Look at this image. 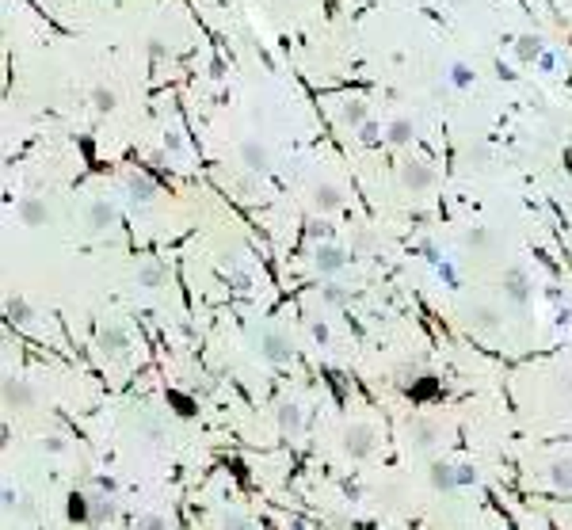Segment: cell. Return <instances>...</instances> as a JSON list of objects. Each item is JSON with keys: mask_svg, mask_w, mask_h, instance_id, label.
Returning a JSON list of instances; mask_svg holds the SVG:
<instances>
[{"mask_svg": "<svg viewBox=\"0 0 572 530\" xmlns=\"http://www.w3.org/2000/svg\"><path fill=\"white\" fill-rule=\"evenodd\" d=\"M340 447H343V454H348V458H355V462L370 458V454H374V428H367V423H351V428H343Z\"/></svg>", "mask_w": 572, "mask_h": 530, "instance_id": "cell-1", "label": "cell"}, {"mask_svg": "<svg viewBox=\"0 0 572 530\" xmlns=\"http://www.w3.org/2000/svg\"><path fill=\"white\" fill-rule=\"evenodd\" d=\"M260 355L267 359V363H290V359H294V344H290V339L283 336V332H267L260 336Z\"/></svg>", "mask_w": 572, "mask_h": 530, "instance_id": "cell-2", "label": "cell"}, {"mask_svg": "<svg viewBox=\"0 0 572 530\" xmlns=\"http://www.w3.org/2000/svg\"><path fill=\"white\" fill-rule=\"evenodd\" d=\"M401 183H405L412 195H420L435 183V172H431L424 160H405V164H401Z\"/></svg>", "mask_w": 572, "mask_h": 530, "instance_id": "cell-3", "label": "cell"}, {"mask_svg": "<svg viewBox=\"0 0 572 530\" xmlns=\"http://www.w3.org/2000/svg\"><path fill=\"white\" fill-rule=\"evenodd\" d=\"M35 404V390L23 378H4V409H31Z\"/></svg>", "mask_w": 572, "mask_h": 530, "instance_id": "cell-4", "label": "cell"}, {"mask_svg": "<svg viewBox=\"0 0 572 530\" xmlns=\"http://www.w3.org/2000/svg\"><path fill=\"white\" fill-rule=\"evenodd\" d=\"M99 347H103V355L123 359V355H126V347H130L126 328H123V325H103V332H99Z\"/></svg>", "mask_w": 572, "mask_h": 530, "instance_id": "cell-5", "label": "cell"}, {"mask_svg": "<svg viewBox=\"0 0 572 530\" xmlns=\"http://www.w3.org/2000/svg\"><path fill=\"white\" fill-rule=\"evenodd\" d=\"M313 267L321 271V275H336V271L348 267V252L336 248V244H324V248H317V255H313Z\"/></svg>", "mask_w": 572, "mask_h": 530, "instance_id": "cell-6", "label": "cell"}, {"mask_svg": "<svg viewBox=\"0 0 572 530\" xmlns=\"http://www.w3.org/2000/svg\"><path fill=\"white\" fill-rule=\"evenodd\" d=\"M465 325H470L473 332H485V336H489V332H496V328L504 325V317L496 313L492 306H473L470 313H465Z\"/></svg>", "mask_w": 572, "mask_h": 530, "instance_id": "cell-7", "label": "cell"}, {"mask_svg": "<svg viewBox=\"0 0 572 530\" xmlns=\"http://www.w3.org/2000/svg\"><path fill=\"white\" fill-rule=\"evenodd\" d=\"M340 206H343L340 187H332V183H317L313 187V210L317 214H336Z\"/></svg>", "mask_w": 572, "mask_h": 530, "instance_id": "cell-8", "label": "cell"}, {"mask_svg": "<svg viewBox=\"0 0 572 530\" xmlns=\"http://www.w3.org/2000/svg\"><path fill=\"white\" fill-rule=\"evenodd\" d=\"M241 164H245L248 172H267V149L260 145L256 138L241 141Z\"/></svg>", "mask_w": 572, "mask_h": 530, "instance_id": "cell-9", "label": "cell"}, {"mask_svg": "<svg viewBox=\"0 0 572 530\" xmlns=\"http://www.w3.org/2000/svg\"><path fill=\"white\" fill-rule=\"evenodd\" d=\"M20 222L31 225V229H39V225L50 222V210H46L42 198H23V203H20Z\"/></svg>", "mask_w": 572, "mask_h": 530, "instance_id": "cell-10", "label": "cell"}, {"mask_svg": "<svg viewBox=\"0 0 572 530\" xmlns=\"http://www.w3.org/2000/svg\"><path fill=\"white\" fill-rule=\"evenodd\" d=\"M504 287H508V298L515 301V306H523V301L530 298V279H527V271H523V267H511L508 279H504Z\"/></svg>", "mask_w": 572, "mask_h": 530, "instance_id": "cell-11", "label": "cell"}, {"mask_svg": "<svg viewBox=\"0 0 572 530\" xmlns=\"http://www.w3.org/2000/svg\"><path fill=\"white\" fill-rule=\"evenodd\" d=\"M427 481H431V488H439V492H454L458 488V466H446V462H435L427 473Z\"/></svg>", "mask_w": 572, "mask_h": 530, "instance_id": "cell-12", "label": "cell"}, {"mask_svg": "<svg viewBox=\"0 0 572 530\" xmlns=\"http://www.w3.org/2000/svg\"><path fill=\"white\" fill-rule=\"evenodd\" d=\"M546 477H549V485L557 488V492H572V458H557V462H549Z\"/></svg>", "mask_w": 572, "mask_h": 530, "instance_id": "cell-13", "label": "cell"}, {"mask_svg": "<svg viewBox=\"0 0 572 530\" xmlns=\"http://www.w3.org/2000/svg\"><path fill=\"white\" fill-rule=\"evenodd\" d=\"M412 138H416V126H412V122L408 119H393L389 122V130H386V141H389V145H408V141Z\"/></svg>", "mask_w": 572, "mask_h": 530, "instance_id": "cell-14", "label": "cell"}, {"mask_svg": "<svg viewBox=\"0 0 572 530\" xmlns=\"http://www.w3.org/2000/svg\"><path fill=\"white\" fill-rule=\"evenodd\" d=\"M408 435L416 439V447H435L439 442V428L431 420H416V423H408Z\"/></svg>", "mask_w": 572, "mask_h": 530, "instance_id": "cell-15", "label": "cell"}, {"mask_svg": "<svg viewBox=\"0 0 572 530\" xmlns=\"http://www.w3.org/2000/svg\"><path fill=\"white\" fill-rule=\"evenodd\" d=\"M111 222H115V210H111L103 198H96V203L88 206V225H92V229H107Z\"/></svg>", "mask_w": 572, "mask_h": 530, "instance_id": "cell-16", "label": "cell"}, {"mask_svg": "<svg viewBox=\"0 0 572 530\" xmlns=\"http://www.w3.org/2000/svg\"><path fill=\"white\" fill-rule=\"evenodd\" d=\"M279 428L298 435L302 431V409H298V404H279Z\"/></svg>", "mask_w": 572, "mask_h": 530, "instance_id": "cell-17", "label": "cell"}, {"mask_svg": "<svg viewBox=\"0 0 572 530\" xmlns=\"http://www.w3.org/2000/svg\"><path fill=\"white\" fill-rule=\"evenodd\" d=\"M340 122H343V126H363V122H367V103H363V100L343 103V107H340Z\"/></svg>", "mask_w": 572, "mask_h": 530, "instance_id": "cell-18", "label": "cell"}, {"mask_svg": "<svg viewBox=\"0 0 572 530\" xmlns=\"http://www.w3.org/2000/svg\"><path fill=\"white\" fill-rule=\"evenodd\" d=\"M126 191H130V203H149V198H153V183H149L145 176H130Z\"/></svg>", "mask_w": 572, "mask_h": 530, "instance_id": "cell-19", "label": "cell"}, {"mask_svg": "<svg viewBox=\"0 0 572 530\" xmlns=\"http://www.w3.org/2000/svg\"><path fill=\"white\" fill-rule=\"evenodd\" d=\"M138 282H142L145 290H157L164 282V271L157 267V263H142V267H138Z\"/></svg>", "mask_w": 572, "mask_h": 530, "instance_id": "cell-20", "label": "cell"}, {"mask_svg": "<svg viewBox=\"0 0 572 530\" xmlns=\"http://www.w3.org/2000/svg\"><path fill=\"white\" fill-rule=\"evenodd\" d=\"M88 507H92V519H96V523H103V519L115 515V504H111L107 496H92V500H88Z\"/></svg>", "mask_w": 572, "mask_h": 530, "instance_id": "cell-21", "label": "cell"}, {"mask_svg": "<svg viewBox=\"0 0 572 530\" xmlns=\"http://www.w3.org/2000/svg\"><path fill=\"white\" fill-rule=\"evenodd\" d=\"M538 54H542V39H538V35H523V39H519V58L534 61Z\"/></svg>", "mask_w": 572, "mask_h": 530, "instance_id": "cell-22", "label": "cell"}, {"mask_svg": "<svg viewBox=\"0 0 572 530\" xmlns=\"http://www.w3.org/2000/svg\"><path fill=\"white\" fill-rule=\"evenodd\" d=\"M134 530H168V519L157 515V511H145V515H138Z\"/></svg>", "mask_w": 572, "mask_h": 530, "instance_id": "cell-23", "label": "cell"}, {"mask_svg": "<svg viewBox=\"0 0 572 530\" xmlns=\"http://www.w3.org/2000/svg\"><path fill=\"white\" fill-rule=\"evenodd\" d=\"M450 80L458 84V88H465V84L473 80V73H470V65H462V61H454L450 65Z\"/></svg>", "mask_w": 572, "mask_h": 530, "instance_id": "cell-24", "label": "cell"}, {"mask_svg": "<svg viewBox=\"0 0 572 530\" xmlns=\"http://www.w3.org/2000/svg\"><path fill=\"white\" fill-rule=\"evenodd\" d=\"M92 103H96V111H111V107H115V92H111V88H96V92H92Z\"/></svg>", "mask_w": 572, "mask_h": 530, "instance_id": "cell-25", "label": "cell"}, {"mask_svg": "<svg viewBox=\"0 0 572 530\" xmlns=\"http://www.w3.org/2000/svg\"><path fill=\"white\" fill-rule=\"evenodd\" d=\"M221 530H256V526L241 515H221Z\"/></svg>", "mask_w": 572, "mask_h": 530, "instance_id": "cell-26", "label": "cell"}, {"mask_svg": "<svg viewBox=\"0 0 572 530\" xmlns=\"http://www.w3.org/2000/svg\"><path fill=\"white\" fill-rule=\"evenodd\" d=\"M465 241H470L473 248H485V244H489V233H485V229H477V233H470V236H465Z\"/></svg>", "mask_w": 572, "mask_h": 530, "instance_id": "cell-27", "label": "cell"}, {"mask_svg": "<svg viewBox=\"0 0 572 530\" xmlns=\"http://www.w3.org/2000/svg\"><path fill=\"white\" fill-rule=\"evenodd\" d=\"M8 309H12V313H16V320H31V309H27L23 301H12V306H8Z\"/></svg>", "mask_w": 572, "mask_h": 530, "instance_id": "cell-28", "label": "cell"}, {"mask_svg": "<svg viewBox=\"0 0 572 530\" xmlns=\"http://www.w3.org/2000/svg\"><path fill=\"white\" fill-rule=\"evenodd\" d=\"M42 450H50V454H61V450H65V439H58V435H54V439H46V442H42Z\"/></svg>", "mask_w": 572, "mask_h": 530, "instance_id": "cell-29", "label": "cell"}, {"mask_svg": "<svg viewBox=\"0 0 572 530\" xmlns=\"http://www.w3.org/2000/svg\"><path fill=\"white\" fill-rule=\"evenodd\" d=\"M16 504H20V496H16L12 488H4V511H12Z\"/></svg>", "mask_w": 572, "mask_h": 530, "instance_id": "cell-30", "label": "cell"}, {"mask_svg": "<svg viewBox=\"0 0 572 530\" xmlns=\"http://www.w3.org/2000/svg\"><path fill=\"white\" fill-rule=\"evenodd\" d=\"M565 390H568V393H572V374H568V378H565Z\"/></svg>", "mask_w": 572, "mask_h": 530, "instance_id": "cell-31", "label": "cell"}, {"mask_svg": "<svg viewBox=\"0 0 572 530\" xmlns=\"http://www.w3.org/2000/svg\"><path fill=\"white\" fill-rule=\"evenodd\" d=\"M450 4H465V0H450Z\"/></svg>", "mask_w": 572, "mask_h": 530, "instance_id": "cell-32", "label": "cell"}]
</instances>
